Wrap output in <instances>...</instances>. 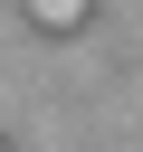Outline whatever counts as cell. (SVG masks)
<instances>
[{"label": "cell", "mask_w": 143, "mask_h": 152, "mask_svg": "<svg viewBox=\"0 0 143 152\" xmlns=\"http://www.w3.org/2000/svg\"><path fill=\"white\" fill-rule=\"evenodd\" d=\"M19 10H29L38 28H57V38H67V28H86V0H19Z\"/></svg>", "instance_id": "6da1fadb"}, {"label": "cell", "mask_w": 143, "mask_h": 152, "mask_svg": "<svg viewBox=\"0 0 143 152\" xmlns=\"http://www.w3.org/2000/svg\"><path fill=\"white\" fill-rule=\"evenodd\" d=\"M0 152H10V142H0Z\"/></svg>", "instance_id": "7a4b0ae2"}]
</instances>
